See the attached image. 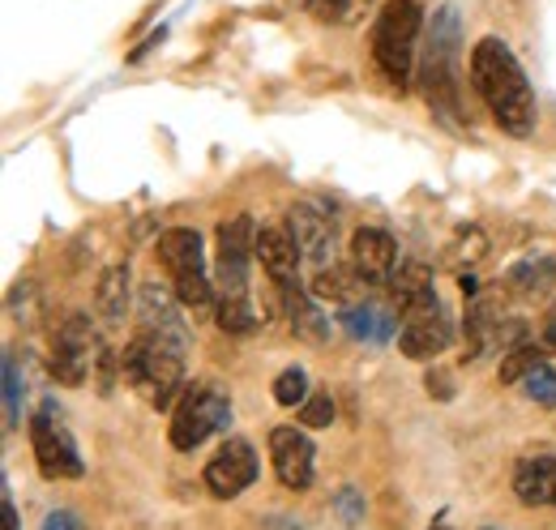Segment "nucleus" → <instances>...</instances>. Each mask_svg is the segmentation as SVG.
<instances>
[{
	"label": "nucleus",
	"instance_id": "nucleus-38",
	"mask_svg": "<svg viewBox=\"0 0 556 530\" xmlns=\"http://www.w3.org/2000/svg\"><path fill=\"white\" fill-rule=\"evenodd\" d=\"M544 346H553L556 351V304H553V313L544 317Z\"/></svg>",
	"mask_w": 556,
	"mask_h": 530
},
{
	"label": "nucleus",
	"instance_id": "nucleus-22",
	"mask_svg": "<svg viewBox=\"0 0 556 530\" xmlns=\"http://www.w3.org/2000/svg\"><path fill=\"white\" fill-rule=\"evenodd\" d=\"M94 304L108 321H121L125 308H129V265H108L99 274V287H94Z\"/></svg>",
	"mask_w": 556,
	"mask_h": 530
},
{
	"label": "nucleus",
	"instance_id": "nucleus-1",
	"mask_svg": "<svg viewBox=\"0 0 556 530\" xmlns=\"http://www.w3.org/2000/svg\"><path fill=\"white\" fill-rule=\"evenodd\" d=\"M471 86L480 90V99L488 103L492 121L509 137H531L535 132V90L527 81V73L518 65V56L488 35L471 48Z\"/></svg>",
	"mask_w": 556,
	"mask_h": 530
},
{
	"label": "nucleus",
	"instance_id": "nucleus-3",
	"mask_svg": "<svg viewBox=\"0 0 556 530\" xmlns=\"http://www.w3.org/2000/svg\"><path fill=\"white\" fill-rule=\"evenodd\" d=\"M125 381L138 390L150 406L167 411L176 398H180V381H185V351H172V346H159L150 338H134L125 346Z\"/></svg>",
	"mask_w": 556,
	"mask_h": 530
},
{
	"label": "nucleus",
	"instance_id": "nucleus-15",
	"mask_svg": "<svg viewBox=\"0 0 556 530\" xmlns=\"http://www.w3.org/2000/svg\"><path fill=\"white\" fill-rule=\"evenodd\" d=\"M313 441L295 428H275L270 432V463H275V475L282 479V488L291 492H304L313 483Z\"/></svg>",
	"mask_w": 556,
	"mask_h": 530
},
{
	"label": "nucleus",
	"instance_id": "nucleus-17",
	"mask_svg": "<svg viewBox=\"0 0 556 530\" xmlns=\"http://www.w3.org/2000/svg\"><path fill=\"white\" fill-rule=\"evenodd\" d=\"M553 282H556L553 257H522V262L509 265V274H505V287L518 300H540V295L553 291Z\"/></svg>",
	"mask_w": 556,
	"mask_h": 530
},
{
	"label": "nucleus",
	"instance_id": "nucleus-30",
	"mask_svg": "<svg viewBox=\"0 0 556 530\" xmlns=\"http://www.w3.org/2000/svg\"><path fill=\"white\" fill-rule=\"evenodd\" d=\"M330 419H334V398L308 394V402L300 406V424H304V428H326Z\"/></svg>",
	"mask_w": 556,
	"mask_h": 530
},
{
	"label": "nucleus",
	"instance_id": "nucleus-8",
	"mask_svg": "<svg viewBox=\"0 0 556 530\" xmlns=\"http://www.w3.org/2000/svg\"><path fill=\"white\" fill-rule=\"evenodd\" d=\"M30 445H35V458L39 470L48 479H81L86 466L73 450V437L65 432V424L52 415V406H43L35 419H30Z\"/></svg>",
	"mask_w": 556,
	"mask_h": 530
},
{
	"label": "nucleus",
	"instance_id": "nucleus-40",
	"mask_svg": "<svg viewBox=\"0 0 556 530\" xmlns=\"http://www.w3.org/2000/svg\"><path fill=\"white\" fill-rule=\"evenodd\" d=\"M432 530H441V527H432Z\"/></svg>",
	"mask_w": 556,
	"mask_h": 530
},
{
	"label": "nucleus",
	"instance_id": "nucleus-13",
	"mask_svg": "<svg viewBox=\"0 0 556 530\" xmlns=\"http://www.w3.org/2000/svg\"><path fill=\"white\" fill-rule=\"evenodd\" d=\"M253 479H257V454H253V445L240 441V437H231L206 466V488L218 496V501L240 496Z\"/></svg>",
	"mask_w": 556,
	"mask_h": 530
},
{
	"label": "nucleus",
	"instance_id": "nucleus-20",
	"mask_svg": "<svg viewBox=\"0 0 556 530\" xmlns=\"http://www.w3.org/2000/svg\"><path fill=\"white\" fill-rule=\"evenodd\" d=\"M313 300H330V304H359L364 300V278L355 269H343V265H330V269H317L313 278Z\"/></svg>",
	"mask_w": 556,
	"mask_h": 530
},
{
	"label": "nucleus",
	"instance_id": "nucleus-12",
	"mask_svg": "<svg viewBox=\"0 0 556 530\" xmlns=\"http://www.w3.org/2000/svg\"><path fill=\"white\" fill-rule=\"evenodd\" d=\"M257 262L266 269V278L275 282L278 300L304 291L300 287V262L304 257H300V249H295L287 227H257Z\"/></svg>",
	"mask_w": 556,
	"mask_h": 530
},
{
	"label": "nucleus",
	"instance_id": "nucleus-34",
	"mask_svg": "<svg viewBox=\"0 0 556 530\" xmlns=\"http://www.w3.org/2000/svg\"><path fill=\"white\" fill-rule=\"evenodd\" d=\"M39 530H86L81 522H77V514H70V509H52L48 518H43V527Z\"/></svg>",
	"mask_w": 556,
	"mask_h": 530
},
{
	"label": "nucleus",
	"instance_id": "nucleus-11",
	"mask_svg": "<svg viewBox=\"0 0 556 530\" xmlns=\"http://www.w3.org/2000/svg\"><path fill=\"white\" fill-rule=\"evenodd\" d=\"M287 231H291L300 257L313 269H330L334 265V223L317 205H308V201L291 205L287 210Z\"/></svg>",
	"mask_w": 556,
	"mask_h": 530
},
{
	"label": "nucleus",
	"instance_id": "nucleus-37",
	"mask_svg": "<svg viewBox=\"0 0 556 530\" xmlns=\"http://www.w3.org/2000/svg\"><path fill=\"white\" fill-rule=\"evenodd\" d=\"M428 390L441 398V402H450V398H454V386H450L441 373H428Z\"/></svg>",
	"mask_w": 556,
	"mask_h": 530
},
{
	"label": "nucleus",
	"instance_id": "nucleus-31",
	"mask_svg": "<svg viewBox=\"0 0 556 530\" xmlns=\"http://www.w3.org/2000/svg\"><path fill=\"white\" fill-rule=\"evenodd\" d=\"M17 406H22V386H17V364L4 359V428H17Z\"/></svg>",
	"mask_w": 556,
	"mask_h": 530
},
{
	"label": "nucleus",
	"instance_id": "nucleus-33",
	"mask_svg": "<svg viewBox=\"0 0 556 530\" xmlns=\"http://www.w3.org/2000/svg\"><path fill=\"white\" fill-rule=\"evenodd\" d=\"M308 9H313V17H321V22H339V17L348 13V0H308Z\"/></svg>",
	"mask_w": 556,
	"mask_h": 530
},
{
	"label": "nucleus",
	"instance_id": "nucleus-27",
	"mask_svg": "<svg viewBox=\"0 0 556 530\" xmlns=\"http://www.w3.org/2000/svg\"><path fill=\"white\" fill-rule=\"evenodd\" d=\"M176 300H180V304H189V308H206L210 300H214V287H210V278H206V265H202V269H185V274H176Z\"/></svg>",
	"mask_w": 556,
	"mask_h": 530
},
{
	"label": "nucleus",
	"instance_id": "nucleus-35",
	"mask_svg": "<svg viewBox=\"0 0 556 530\" xmlns=\"http://www.w3.org/2000/svg\"><path fill=\"white\" fill-rule=\"evenodd\" d=\"M339 514H343V518H359V514H364V501H359V496H355V492H351V488H343V492H339Z\"/></svg>",
	"mask_w": 556,
	"mask_h": 530
},
{
	"label": "nucleus",
	"instance_id": "nucleus-28",
	"mask_svg": "<svg viewBox=\"0 0 556 530\" xmlns=\"http://www.w3.org/2000/svg\"><path fill=\"white\" fill-rule=\"evenodd\" d=\"M275 402L278 406H304L308 402V377H304V368H282L278 373Z\"/></svg>",
	"mask_w": 556,
	"mask_h": 530
},
{
	"label": "nucleus",
	"instance_id": "nucleus-24",
	"mask_svg": "<svg viewBox=\"0 0 556 530\" xmlns=\"http://www.w3.org/2000/svg\"><path fill=\"white\" fill-rule=\"evenodd\" d=\"M496 330H501V313H496L492 300L480 295V300L471 304V313H467V355H480L488 338H496Z\"/></svg>",
	"mask_w": 556,
	"mask_h": 530
},
{
	"label": "nucleus",
	"instance_id": "nucleus-14",
	"mask_svg": "<svg viewBox=\"0 0 556 530\" xmlns=\"http://www.w3.org/2000/svg\"><path fill=\"white\" fill-rule=\"evenodd\" d=\"M351 269L364 282H372V287H390V278L399 269V244H394V236L381 231V227H359L351 236Z\"/></svg>",
	"mask_w": 556,
	"mask_h": 530
},
{
	"label": "nucleus",
	"instance_id": "nucleus-25",
	"mask_svg": "<svg viewBox=\"0 0 556 530\" xmlns=\"http://www.w3.org/2000/svg\"><path fill=\"white\" fill-rule=\"evenodd\" d=\"M390 291H394V304L399 300H412L419 291H432V269L424 262H399L394 278H390Z\"/></svg>",
	"mask_w": 556,
	"mask_h": 530
},
{
	"label": "nucleus",
	"instance_id": "nucleus-39",
	"mask_svg": "<svg viewBox=\"0 0 556 530\" xmlns=\"http://www.w3.org/2000/svg\"><path fill=\"white\" fill-rule=\"evenodd\" d=\"M484 530H496V527H484Z\"/></svg>",
	"mask_w": 556,
	"mask_h": 530
},
{
	"label": "nucleus",
	"instance_id": "nucleus-26",
	"mask_svg": "<svg viewBox=\"0 0 556 530\" xmlns=\"http://www.w3.org/2000/svg\"><path fill=\"white\" fill-rule=\"evenodd\" d=\"M548 359H544V351H535V346H518V351H509L505 355V364H501V386H518V381H527L535 368H544Z\"/></svg>",
	"mask_w": 556,
	"mask_h": 530
},
{
	"label": "nucleus",
	"instance_id": "nucleus-21",
	"mask_svg": "<svg viewBox=\"0 0 556 530\" xmlns=\"http://www.w3.org/2000/svg\"><path fill=\"white\" fill-rule=\"evenodd\" d=\"M282 308H287V321H291V333H300L304 342L321 346L330 338V321L321 317V308L313 304V295L295 291V295H282Z\"/></svg>",
	"mask_w": 556,
	"mask_h": 530
},
{
	"label": "nucleus",
	"instance_id": "nucleus-18",
	"mask_svg": "<svg viewBox=\"0 0 556 530\" xmlns=\"http://www.w3.org/2000/svg\"><path fill=\"white\" fill-rule=\"evenodd\" d=\"M343 330L355 338V342H386L390 333L399 330V321L381 308V304H372V300H359V304H351L343 308Z\"/></svg>",
	"mask_w": 556,
	"mask_h": 530
},
{
	"label": "nucleus",
	"instance_id": "nucleus-19",
	"mask_svg": "<svg viewBox=\"0 0 556 530\" xmlns=\"http://www.w3.org/2000/svg\"><path fill=\"white\" fill-rule=\"evenodd\" d=\"M159 257L172 269V278L185 274V269H202V231H193V227H172V231H163Z\"/></svg>",
	"mask_w": 556,
	"mask_h": 530
},
{
	"label": "nucleus",
	"instance_id": "nucleus-36",
	"mask_svg": "<svg viewBox=\"0 0 556 530\" xmlns=\"http://www.w3.org/2000/svg\"><path fill=\"white\" fill-rule=\"evenodd\" d=\"M0 527L17 530V509H13V501H9V488L0 492Z\"/></svg>",
	"mask_w": 556,
	"mask_h": 530
},
{
	"label": "nucleus",
	"instance_id": "nucleus-7",
	"mask_svg": "<svg viewBox=\"0 0 556 530\" xmlns=\"http://www.w3.org/2000/svg\"><path fill=\"white\" fill-rule=\"evenodd\" d=\"M257 257V227L249 214L218 223V291H249V262Z\"/></svg>",
	"mask_w": 556,
	"mask_h": 530
},
{
	"label": "nucleus",
	"instance_id": "nucleus-16",
	"mask_svg": "<svg viewBox=\"0 0 556 530\" xmlns=\"http://www.w3.org/2000/svg\"><path fill=\"white\" fill-rule=\"evenodd\" d=\"M514 496L531 509H556V458H522L514 470Z\"/></svg>",
	"mask_w": 556,
	"mask_h": 530
},
{
	"label": "nucleus",
	"instance_id": "nucleus-4",
	"mask_svg": "<svg viewBox=\"0 0 556 530\" xmlns=\"http://www.w3.org/2000/svg\"><path fill=\"white\" fill-rule=\"evenodd\" d=\"M454 56H458V9H441L424 48V94L441 112H458V81H454Z\"/></svg>",
	"mask_w": 556,
	"mask_h": 530
},
{
	"label": "nucleus",
	"instance_id": "nucleus-32",
	"mask_svg": "<svg viewBox=\"0 0 556 530\" xmlns=\"http://www.w3.org/2000/svg\"><path fill=\"white\" fill-rule=\"evenodd\" d=\"M522 338H527V326H522V321H505V326L496 330V342L505 346V355H509V351H518V346H527Z\"/></svg>",
	"mask_w": 556,
	"mask_h": 530
},
{
	"label": "nucleus",
	"instance_id": "nucleus-2",
	"mask_svg": "<svg viewBox=\"0 0 556 530\" xmlns=\"http://www.w3.org/2000/svg\"><path fill=\"white\" fill-rule=\"evenodd\" d=\"M419 26H424V13H419V0H390L372 26V56L381 73L403 90L412 81V68H416V39Z\"/></svg>",
	"mask_w": 556,
	"mask_h": 530
},
{
	"label": "nucleus",
	"instance_id": "nucleus-5",
	"mask_svg": "<svg viewBox=\"0 0 556 530\" xmlns=\"http://www.w3.org/2000/svg\"><path fill=\"white\" fill-rule=\"evenodd\" d=\"M231 424V398L223 394L218 386H193L185 390L176 402V415H172V445L180 454L206 445L214 432H223Z\"/></svg>",
	"mask_w": 556,
	"mask_h": 530
},
{
	"label": "nucleus",
	"instance_id": "nucleus-29",
	"mask_svg": "<svg viewBox=\"0 0 556 530\" xmlns=\"http://www.w3.org/2000/svg\"><path fill=\"white\" fill-rule=\"evenodd\" d=\"M522 390H527V398H531V402H540L544 411H553V406H556V368H553V364L535 368V373L522 381Z\"/></svg>",
	"mask_w": 556,
	"mask_h": 530
},
{
	"label": "nucleus",
	"instance_id": "nucleus-6",
	"mask_svg": "<svg viewBox=\"0 0 556 530\" xmlns=\"http://www.w3.org/2000/svg\"><path fill=\"white\" fill-rule=\"evenodd\" d=\"M394 308H399V351L407 359H432L454 342L437 291H419L412 300H399Z\"/></svg>",
	"mask_w": 556,
	"mask_h": 530
},
{
	"label": "nucleus",
	"instance_id": "nucleus-23",
	"mask_svg": "<svg viewBox=\"0 0 556 530\" xmlns=\"http://www.w3.org/2000/svg\"><path fill=\"white\" fill-rule=\"evenodd\" d=\"M218 326L227 333L257 330V308H253L249 291H218Z\"/></svg>",
	"mask_w": 556,
	"mask_h": 530
},
{
	"label": "nucleus",
	"instance_id": "nucleus-9",
	"mask_svg": "<svg viewBox=\"0 0 556 530\" xmlns=\"http://www.w3.org/2000/svg\"><path fill=\"white\" fill-rule=\"evenodd\" d=\"M90 355H94V333H90V317L86 313H70L61 321V330L52 333V359L48 373L61 386H81L90 373Z\"/></svg>",
	"mask_w": 556,
	"mask_h": 530
},
{
	"label": "nucleus",
	"instance_id": "nucleus-10",
	"mask_svg": "<svg viewBox=\"0 0 556 530\" xmlns=\"http://www.w3.org/2000/svg\"><path fill=\"white\" fill-rule=\"evenodd\" d=\"M138 326H141V338H150V342H159V346H172V351H189L185 317H180L176 300H172V295H167V291H163L159 282L141 287Z\"/></svg>",
	"mask_w": 556,
	"mask_h": 530
}]
</instances>
